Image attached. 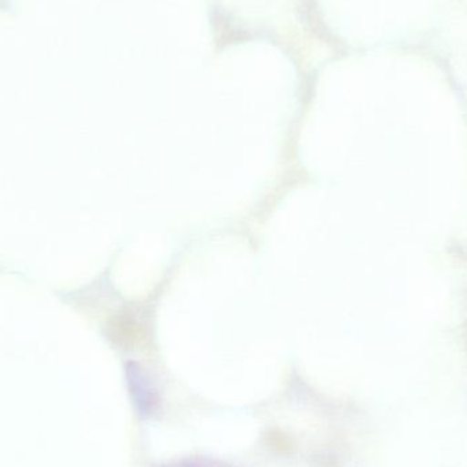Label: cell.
<instances>
[{
	"label": "cell",
	"mask_w": 467,
	"mask_h": 467,
	"mask_svg": "<svg viewBox=\"0 0 467 467\" xmlns=\"http://www.w3.org/2000/svg\"><path fill=\"white\" fill-rule=\"evenodd\" d=\"M161 467H232L221 461L208 460V458H192V460L177 461Z\"/></svg>",
	"instance_id": "6da1fadb"
}]
</instances>
